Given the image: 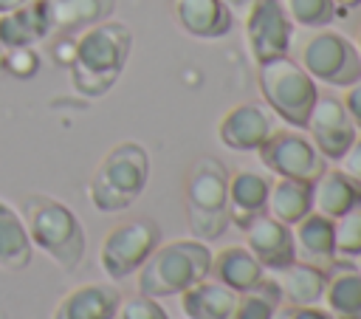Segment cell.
<instances>
[{"label":"cell","mask_w":361,"mask_h":319,"mask_svg":"<svg viewBox=\"0 0 361 319\" xmlns=\"http://www.w3.org/2000/svg\"><path fill=\"white\" fill-rule=\"evenodd\" d=\"M279 302H282L279 282L262 277L254 288L237 294V305H234L231 319H274Z\"/></svg>","instance_id":"cell-27"},{"label":"cell","mask_w":361,"mask_h":319,"mask_svg":"<svg viewBox=\"0 0 361 319\" xmlns=\"http://www.w3.org/2000/svg\"><path fill=\"white\" fill-rule=\"evenodd\" d=\"M20 215L34 248L45 251L68 274L82 265L87 251V237L71 206H65L51 195L31 192L20 200Z\"/></svg>","instance_id":"cell-2"},{"label":"cell","mask_w":361,"mask_h":319,"mask_svg":"<svg viewBox=\"0 0 361 319\" xmlns=\"http://www.w3.org/2000/svg\"><path fill=\"white\" fill-rule=\"evenodd\" d=\"M322 299L333 319H361V271L347 263H333Z\"/></svg>","instance_id":"cell-20"},{"label":"cell","mask_w":361,"mask_h":319,"mask_svg":"<svg viewBox=\"0 0 361 319\" xmlns=\"http://www.w3.org/2000/svg\"><path fill=\"white\" fill-rule=\"evenodd\" d=\"M237 305V291L226 288L223 282L200 279L180 294V311L186 319H231Z\"/></svg>","instance_id":"cell-21"},{"label":"cell","mask_w":361,"mask_h":319,"mask_svg":"<svg viewBox=\"0 0 361 319\" xmlns=\"http://www.w3.org/2000/svg\"><path fill=\"white\" fill-rule=\"evenodd\" d=\"M158 243H161V231L149 217L118 223L102 240L99 265H102L104 277H110L113 282L124 279L141 268V263L152 254V248Z\"/></svg>","instance_id":"cell-8"},{"label":"cell","mask_w":361,"mask_h":319,"mask_svg":"<svg viewBox=\"0 0 361 319\" xmlns=\"http://www.w3.org/2000/svg\"><path fill=\"white\" fill-rule=\"evenodd\" d=\"M23 3H28V0H0V14H6V11H11V8H17V6H23Z\"/></svg>","instance_id":"cell-36"},{"label":"cell","mask_w":361,"mask_h":319,"mask_svg":"<svg viewBox=\"0 0 361 319\" xmlns=\"http://www.w3.org/2000/svg\"><path fill=\"white\" fill-rule=\"evenodd\" d=\"M243 31H245V42L251 48V56L259 65L265 59L288 54L293 23L288 20L279 0H251V6L245 8Z\"/></svg>","instance_id":"cell-10"},{"label":"cell","mask_w":361,"mask_h":319,"mask_svg":"<svg viewBox=\"0 0 361 319\" xmlns=\"http://www.w3.org/2000/svg\"><path fill=\"white\" fill-rule=\"evenodd\" d=\"M223 3H226L231 11H245V8L251 6V0H223Z\"/></svg>","instance_id":"cell-35"},{"label":"cell","mask_w":361,"mask_h":319,"mask_svg":"<svg viewBox=\"0 0 361 319\" xmlns=\"http://www.w3.org/2000/svg\"><path fill=\"white\" fill-rule=\"evenodd\" d=\"M265 212L276 217L285 226H293L302 220L307 212H313V181H299V178H279L268 189Z\"/></svg>","instance_id":"cell-24"},{"label":"cell","mask_w":361,"mask_h":319,"mask_svg":"<svg viewBox=\"0 0 361 319\" xmlns=\"http://www.w3.org/2000/svg\"><path fill=\"white\" fill-rule=\"evenodd\" d=\"M336 257H361V206L333 220Z\"/></svg>","instance_id":"cell-29"},{"label":"cell","mask_w":361,"mask_h":319,"mask_svg":"<svg viewBox=\"0 0 361 319\" xmlns=\"http://www.w3.org/2000/svg\"><path fill=\"white\" fill-rule=\"evenodd\" d=\"M293 234V251L296 260L319 265V268H330L336 263V246H333V220L319 215V212H307L302 220H296L290 226Z\"/></svg>","instance_id":"cell-16"},{"label":"cell","mask_w":361,"mask_h":319,"mask_svg":"<svg viewBox=\"0 0 361 319\" xmlns=\"http://www.w3.org/2000/svg\"><path fill=\"white\" fill-rule=\"evenodd\" d=\"M333 3H336V8H338V11H347V8L361 6V0H333Z\"/></svg>","instance_id":"cell-37"},{"label":"cell","mask_w":361,"mask_h":319,"mask_svg":"<svg viewBox=\"0 0 361 319\" xmlns=\"http://www.w3.org/2000/svg\"><path fill=\"white\" fill-rule=\"evenodd\" d=\"M305 130L310 133V141L322 152V158H330V161H338L341 152L350 147V141L358 136L355 133L358 127L353 124L344 102L330 93L316 96Z\"/></svg>","instance_id":"cell-11"},{"label":"cell","mask_w":361,"mask_h":319,"mask_svg":"<svg viewBox=\"0 0 361 319\" xmlns=\"http://www.w3.org/2000/svg\"><path fill=\"white\" fill-rule=\"evenodd\" d=\"M282 296L290 305H319L327 282V271L302 260H293L288 268H282V277L276 279Z\"/></svg>","instance_id":"cell-26"},{"label":"cell","mask_w":361,"mask_h":319,"mask_svg":"<svg viewBox=\"0 0 361 319\" xmlns=\"http://www.w3.org/2000/svg\"><path fill=\"white\" fill-rule=\"evenodd\" d=\"M34 246L23 215L0 198V268L3 271H25L31 265Z\"/></svg>","instance_id":"cell-22"},{"label":"cell","mask_w":361,"mask_h":319,"mask_svg":"<svg viewBox=\"0 0 361 319\" xmlns=\"http://www.w3.org/2000/svg\"><path fill=\"white\" fill-rule=\"evenodd\" d=\"M54 31L73 34L107 20L116 8V0H48Z\"/></svg>","instance_id":"cell-25"},{"label":"cell","mask_w":361,"mask_h":319,"mask_svg":"<svg viewBox=\"0 0 361 319\" xmlns=\"http://www.w3.org/2000/svg\"><path fill=\"white\" fill-rule=\"evenodd\" d=\"M361 206V183L341 169H324L313 181V212L336 220Z\"/></svg>","instance_id":"cell-19"},{"label":"cell","mask_w":361,"mask_h":319,"mask_svg":"<svg viewBox=\"0 0 361 319\" xmlns=\"http://www.w3.org/2000/svg\"><path fill=\"white\" fill-rule=\"evenodd\" d=\"M212 271V248L203 240H172L155 246L138 268V294L152 299L175 296L206 279Z\"/></svg>","instance_id":"cell-4"},{"label":"cell","mask_w":361,"mask_h":319,"mask_svg":"<svg viewBox=\"0 0 361 319\" xmlns=\"http://www.w3.org/2000/svg\"><path fill=\"white\" fill-rule=\"evenodd\" d=\"M344 107H347V113H350V119H353V124L355 127H361V79H355L350 88H347V93H344Z\"/></svg>","instance_id":"cell-34"},{"label":"cell","mask_w":361,"mask_h":319,"mask_svg":"<svg viewBox=\"0 0 361 319\" xmlns=\"http://www.w3.org/2000/svg\"><path fill=\"white\" fill-rule=\"evenodd\" d=\"M178 25L200 40H217L231 31V8L223 0H175Z\"/></svg>","instance_id":"cell-18"},{"label":"cell","mask_w":361,"mask_h":319,"mask_svg":"<svg viewBox=\"0 0 361 319\" xmlns=\"http://www.w3.org/2000/svg\"><path fill=\"white\" fill-rule=\"evenodd\" d=\"M274 133L271 113L257 102L234 104L220 121H217V138L223 147L237 152H251L265 144V138Z\"/></svg>","instance_id":"cell-12"},{"label":"cell","mask_w":361,"mask_h":319,"mask_svg":"<svg viewBox=\"0 0 361 319\" xmlns=\"http://www.w3.org/2000/svg\"><path fill=\"white\" fill-rule=\"evenodd\" d=\"M0 73H3V45H0Z\"/></svg>","instance_id":"cell-39"},{"label":"cell","mask_w":361,"mask_h":319,"mask_svg":"<svg viewBox=\"0 0 361 319\" xmlns=\"http://www.w3.org/2000/svg\"><path fill=\"white\" fill-rule=\"evenodd\" d=\"M299 65L324 85L333 88H350L355 79H361V54L355 42H350L338 31H316L305 40L299 51Z\"/></svg>","instance_id":"cell-7"},{"label":"cell","mask_w":361,"mask_h":319,"mask_svg":"<svg viewBox=\"0 0 361 319\" xmlns=\"http://www.w3.org/2000/svg\"><path fill=\"white\" fill-rule=\"evenodd\" d=\"M274 319H333L327 311H322L319 305H285V308H276Z\"/></svg>","instance_id":"cell-33"},{"label":"cell","mask_w":361,"mask_h":319,"mask_svg":"<svg viewBox=\"0 0 361 319\" xmlns=\"http://www.w3.org/2000/svg\"><path fill=\"white\" fill-rule=\"evenodd\" d=\"M186 220L197 240L212 243L228 226V172L217 158L195 161L186 181Z\"/></svg>","instance_id":"cell-5"},{"label":"cell","mask_w":361,"mask_h":319,"mask_svg":"<svg viewBox=\"0 0 361 319\" xmlns=\"http://www.w3.org/2000/svg\"><path fill=\"white\" fill-rule=\"evenodd\" d=\"M259 161L265 169H271L279 178H299V181H316L324 172V158L313 147L310 138L293 133V130H279L265 138V144L257 150Z\"/></svg>","instance_id":"cell-9"},{"label":"cell","mask_w":361,"mask_h":319,"mask_svg":"<svg viewBox=\"0 0 361 319\" xmlns=\"http://www.w3.org/2000/svg\"><path fill=\"white\" fill-rule=\"evenodd\" d=\"M54 31L51 25V3L28 0L6 14H0V45L3 48H25L37 45Z\"/></svg>","instance_id":"cell-14"},{"label":"cell","mask_w":361,"mask_h":319,"mask_svg":"<svg viewBox=\"0 0 361 319\" xmlns=\"http://www.w3.org/2000/svg\"><path fill=\"white\" fill-rule=\"evenodd\" d=\"M257 82H259V93L268 102V107L282 121L305 130L310 107L319 96L316 79L296 59H290L285 54V56H274V59L259 62Z\"/></svg>","instance_id":"cell-6"},{"label":"cell","mask_w":361,"mask_h":319,"mask_svg":"<svg viewBox=\"0 0 361 319\" xmlns=\"http://www.w3.org/2000/svg\"><path fill=\"white\" fill-rule=\"evenodd\" d=\"M149 181V152L138 141H121L104 152L96 164L87 195L99 212H124L130 209Z\"/></svg>","instance_id":"cell-3"},{"label":"cell","mask_w":361,"mask_h":319,"mask_svg":"<svg viewBox=\"0 0 361 319\" xmlns=\"http://www.w3.org/2000/svg\"><path fill=\"white\" fill-rule=\"evenodd\" d=\"M338 169L347 172L350 178H355V181L361 183V136H355V138L350 141V147L341 152V158H338Z\"/></svg>","instance_id":"cell-32"},{"label":"cell","mask_w":361,"mask_h":319,"mask_svg":"<svg viewBox=\"0 0 361 319\" xmlns=\"http://www.w3.org/2000/svg\"><path fill=\"white\" fill-rule=\"evenodd\" d=\"M121 302V291L110 282H85L68 291L51 319H113Z\"/></svg>","instance_id":"cell-15"},{"label":"cell","mask_w":361,"mask_h":319,"mask_svg":"<svg viewBox=\"0 0 361 319\" xmlns=\"http://www.w3.org/2000/svg\"><path fill=\"white\" fill-rule=\"evenodd\" d=\"M3 71H8L17 79H28L39 71V56L31 45L25 48H3Z\"/></svg>","instance_id":"cell-31"},{"label":"cell","mask_w":361,"mask_h":319,"mask_svg":"<svg viewBox=\"0 0 361 319\" xmlns=\"http://www.w3.org/2000/svg\"><path fill=\"white\" fill-rule=\"evenodd\" d=\"M262 265L257 263V257L245 248V246H226L217 254H212V271L217 282H223L226 288L243 294L248 288H254L262 279Z\"/></svg>","instance_id":"cell-23"},{"label":"cell","mask_w":361,"mask_h":319,"mask_svg":"<svg viewBox=\"0 0 361 319\" xmlns=\"http://www.w3.org/2000/svg\"><path fill=\"white\" fill-rule=\"evenodd\" d=\"M288 20L302 28H324L336 20L338 8L333 0H279Z\"/></svg>","instance_id":"cell-28"},{"label":"cell","mask_w":361,"mask_h":319,"mask_svg":"<svg viewBox=\"0 0 361 319\" xmlns=\"http://www.w3.org/2000/svg\"><path fill=\"white\" fill-rule=\"evenodd\" d=\"M355 48H358V54H361V28H358V42H355Z\"/></svg>","instance_id":"cell-38"},{"label":"cell","mask_w":361,"mask_h":319,"mask_svg":"<svg viewBox=\"0 0 361 319\" xmlns=\"http://www.w3.org/2000/svg\"><path fill=\"white\" fill-rule=\"evenodd\" d=\"M113 319H169L166 311L158 305V299L147 296V294H135L118 302V311Z\"/></svg>","instance_id":"cell-30"},{"label":"cell","mask_w":361,"mask_h":319,"mask_svg":"<svg viewBox=\"0 0 361 319\" xmlns=\"http://www.w3.org/2000/svg\"><path fill=\"white\" fill-rule=\"evenodd\" d=\"M133 48V31L124 23L102 20L73 40L71 82L82 96H104L121 76Z\"/></svg>","instance_id":"cell-1"},{"label":"cell","mask_w":361,"mask_h":319,"mask_svg":"<svg viewBox=\"0 0 361 319\" xmlns=\"http://www.w3.org/2000/svg\"><path fill=\"white\" fill-rule=\"evenodd\" d=\"M243 231H245V248L257 257V263L262 268L282 271V268H288L296 260L290 226L279 223L276 217H271V215L262 212Z\"/></svg>","instance_id":"cell-13"},{"label":"cell","mask_w":361,"mask_h":319,"mask_svg":"<svg viewBox=\"0 0 361 319\" xmlns=\"http://www.w3.org/2000/svg\"><path fill=\"white\" fill-rule=\"evenodd\" d=\"M271 181L254 169H237L228 175V223L245 229L257 215L265 212Z\"/></svg>","instance_id":"cell-17"}]
</instances>
